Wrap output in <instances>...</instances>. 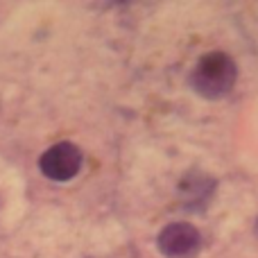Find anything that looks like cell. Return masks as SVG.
<instances>
[{"instance_id":"obj_4","label":"cell","mask_w":258,"mask_h":258,"mask_svg":"<svg viewBox=\"0 0 258 258\" xmlns=\"http://www.w3.org/2000/svg\"><path fill=\"white\" fill-rule=\"evenodd\" d=\"M256 231H258V227H256Z\"/></svg>"},{"instance_id":"obj_2","label":"cell","mask_w":258,"mask_h":258,"mask_svg":"<svg viewBox=\"0 0 258 258\" xmlns=\"http://www.w3.org/2000/svg\"><path fill=\"white\" fill-rule=\"evenodd\" d=\"M156 245L165 258H192L202 247V236L190 222H172L159 233Z\"/></svg>"},{"instance_id":"obj_1","label":"cell","mask_w":258,"mask_h":258,"mask_svg":"<svg viewBox=\"0 0 258 258\" xmlns=\"http://www.w3.org/2000/svg\"><path fill=\"white\" fill-rule=\"evenodd\" d=\"M238 77L233 59L224 52H209L197 61L190 73V86L206 100H220L231 93Z\"/></svg>"},{"instance_id":"obj_3","label":"cell","mask_w":258,"mask_h":258,"mask_svg":"<svg viewBox=\"0 0 258 258\" xmlns=\"http://www.w3.org/2000/svg\"><path fill=\"white\" fill-rule=\"evenodd\" d=\"M39 168L52 181H68L82 170V150L68 141L57 143L48 152H43Z\"/></svg>"}]
</instances>
